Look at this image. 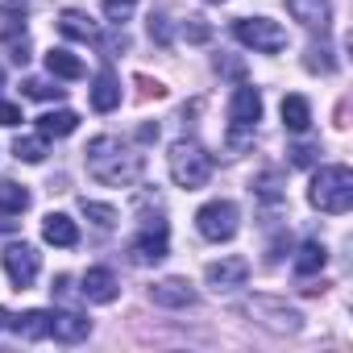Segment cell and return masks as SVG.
Listing matches in <instances>:
<instances>
[{
  "instance_id": "obj_32",
  "label": "cell",
  "mask_w": 353,
  "mask_h": 353,
  "mask_svg": "<svg viewBox=\"0 0 353 353\" xmlns=\"http://www.w3.org/2000/svg\"><path fill=\"white\" fill-rule=\"evenodd\" d=\"M0 88H5V67H0Z\"/></svg>"
},
{
  "instance_id": "obj_11",
  "label": "cell",
  "mask_w": 353,
  "mask_h": 353,
  "mask_svg": "<svg viewBox=\"0 0 353 353\" xmlns=\"http://www.w3.org/2000/svg\"><path fill=\"white\" fill-rule=\"evenodd\" d=\"M150 299L158 303V307H192L200 295H196V287L188 283V279H158L154 287H150Z\"/></svg>"
},
{
  "instance_id": "obj_2",
  "label": "cell",
  "mask_w": 353,
  "mask_h": 353,
  "mask_svg": "<svg viewBox=\"0 0 353 353\" xmlns=\"http://www.w3.org/2000/svg\"><path fill=\"white\" fill-rule=\"evenodd\" d=\"M307 200L312 208L328 212V216H341L353 208V170L349 166H320L312 174V188H307Z\"/></svg>"
},
{
  "instance_id": "obj_18",
  "label": "cell",
  "mask_w": 353,
  "mask_h": 353,
  "mask_svg": "<svg viewBox=\"0 0 353 353\" xmlns=\"http://www.w3.org/2000/svg\"><path fill=\"white\" fill-rule=\"evenodd\" d=\"M75 129H79V112H71V108H59V112H42L38 117V133L42 137H67Z\"/></svg>"
},
{
  "instance_id": "obj_8",
  "label": "cell",
  "mask_w": 353,
  "mask_h": 353,
  "mask_svg": "<svg viewBox=\"0 0 353 353\" xmlns=\"http://www.w3.org/2000/svg\"><path fill=\"white\" fill-rule=\"evenodd\" d=\"M166 254H170V245H166V225H145V229L129 241L133 266H158Z\"/></svg>"
},
{
  "instance_id": "obj_19",
  "label": "cell",
  "mask_w": 353,
  "mask_h": 353,
  "mask_svg": "<svg viewBox=\"0 0 353 353\" xmlns=\"http://www.w3.org/2000/svg\"><path fill=\"white\" fill-rule=\"evenodd\" d=\"M42 237H46L50 245H75V241H79V229H75V221H71V216L50 212V216L42 221Z\"/></svg>"
},
{
  "instance_id": "obj_21",
  "label": "cell",
  "mask_w": 353,
  "mask_h": 353,
  "mask_svg": "<svg viewBox=\"0 0 353 353\" xmlns=\"http://www.w3.org/2000/svg\"><path fill=\"white\" fill-rule=\"evenodd\" d=\"M283 125H287L291 133H307V129H312V104H307L303 96H287V100H283Z\"/></svg>"
},
{
  "instance_id": "obj_30",
  "label": "cell",
  "mask_w": 353,
  "mask_h": 353,
  "mask_svg": "<svg viewBox=\"0 0 353 353\" xmlns=\"http://www.w3.org/2000/svg\"><path fill=\"white\" fill-rule=\"evenodd\" d=\"M141 88H145V96H166V88H162V83H150V79H141Z\"/></svg>"
},
{
  "instance_id": "obj_28",
  "label": "cell",
  "mask_w": 353,
  "mask_h": 353,
  "mask_svg": "<svg viewBox=\"0 0 353 353\" xmlns=\"http://www.w3.org/2000/svg\"><path fill=\"white\" fill-rule=\"evenodd\" d=\"M26 117H21V108L17 104H9V100H0V125L5 129H13V125H21Z\"/></svg>"
},
{
  "instance_id": "obj_27",
  "label": "cell",
  "mask_w": 353,
  "mask_h": 353,
  "mask_svg": "<svg viewBox=\"0 0 353 353\" xmlns=\"http://www.w3.org/2000/svg\"><path fill=\"white\" fill-rule=\"evenodd\" d=\"M133 5H137V0H104V17L108 21H125L133 13Z\"/></svg>"
},
{
  "instance_id": "obj_13",
  "label": "cell",
  "mask_w": 353,
  "mask_h": 353,
  "mask_svg": "<svg viewBox=\"0 0 353 353\" xmlns=\"http://www.w3.org/2000/svg\"><path fill=\"white\" fill-rule=\"evenodd\" d=\"M287 13L303 26V30H328V21H332V5L328 0H287Z\"/></svg>"
},
{
  "instance_id": "obj_29",
  "label": "cell",
  "mask_w": 353,
  "mask_h": 353,
  "mask_svg": "<svg viewBox=\"0 0 353 353\" xmlns=\"http://www.w3.org/2000/svg\"><path fill=\"white\" fill-rule=\"evenodd\" d=\"M316 154H320L316 145H295V150H291V166H312Z\"/></svg>"
},
{
  "instance_id": "obj_23",
  "label": "cell",
  "mask_w": 353,
  "mask_h": 353,
  "mask_svg": "<svg viewBox=\"0 0 353 353\" xmlns=\"http://www.w3.org/2000/svg\"><path fill=\"white\" fill-rule=\"evenodd\" d=\"M324 262H328V250L320 241H307L295 254V274H316V270H324Z\"/></svg>"
},
{
  "instance_id": "obj_16",
  "label": "cell",
  "mask_w": 353,
  "mask_h": 353,
  "mask_svg": "<svg viewBox=\"0 0 353 353\" xmlns=\"http://www.w3.org/2000/svg\"><path fill=\"white\" fill-rule=\"evenodd\" d=\"M9 324H13V332L26 336V341H42V336H50V312H42V307H30V312L13 316Z\"/></svg>"
},
{
  "instance_id": "obj_10",
  "label": "cell",
  "mask_w": 353,
  "mask_h": 353,
  "mask_svg": "<svg viewBox=\"0 0 353 353\" xmlns=\"http://www.w3.org/2000/svg\"><path fill=\"white\" fill-rule=\"evenodd\" d=\"M258 121H262V96H258V88L241 83L233 92V100H229V125H233V133H245Z\"/></svg>"
},
{
  "instance_id": "obj_3",
  "label": "cell",
  "mask_w": 353,
  "mask_h": 353,
  "mask_svg": "<svg viewBox=\"0 0 353 353\" xmlns=\"http://www.w3.org/2000/svg\"><path fill=\"white\" fill-rule=\"evenodd\" d=\"M166 166H170V179L179 188H188V192H196V188H204L212 179V154L200 141H192V137H179L170 145Z\"/></svg>"
},
{
  "instance_id": "obj_25",
  "label": "cell",
  "mask_w": 353,
  "mask_h": 353,
  "mask_svg": "<svg viewBox=\"0 0 353 353\" xmlns=\"http://www.w3.org/2000/svg\"><path fill=\"white\" fill-rule=\"evenodd\" d=\"M83 216H88V221H96L100 229H112V225H117V208L96 204V200H83Z\"/></svg>"
},
{
  "instance_id": "obj_33",
  "label": "cell",
  "mask_w": 353,
  "mask_h": 353,
  "mask_svg": "<svg viewBox=\"0 0 353 353\" xmlns=\"http://www.w3.org/2000/svg\"><path fill=\"white\" fill-rule=\"evenodd\" d=\"M208 5H225V0H208Z\"/></svg>"
},
{
  "instance_id": "obj_20",
  "label": "cell",
  "mask_w": 353,
  "mask_h": 353,
  "mask_svg": "<svg viewBox=\"0 0 353 353\" xmlns=\"http://www.w3.org/2000/svg\"><path fill=\"white\" fill-rule=\"evenodd\" d=\"M46 71L59 75V79H79V75H83V59L71 54L67 46H54V50L46 54Z\"/></svg>"
},
{
  "instance_id": "obj_9",
  "label": "cell",
  "mask_w": 353,
  "mask_h": 353,
  "mask_svg": "<svg viewBox=\"0 0 353 353\" xmlns=\"http://www.w3.org/2000/svg\"><path fill=\"white\" fill-rule=\"evenodd\" d=\"M38 270H42V258H38V250L34 245H9L5 250V274H9V283L13 287H34V279H38Z\"/></svg>"
},
{
  "instance_id": "obj_15",
  "label": "cell",
  "mask_w": 353,
  "mask_h": 353,
  "mask_svg": "<svg viewBox=\"0 0 353 353\" xmlns=\"http://www.w3.org/2000/svg\"><path fill=\"white\" fill-rule=\"evenodd\" d=\"M117 104H121V79L112 71H100L92 79V108L96 112H112Z\"/></svg>"
},
{
  "instance_id": "obj_1",
  "label": "cell",
  "mask_w": 353,
  "mask_h": 353,
  "mask_svg": "<svg viewBox=\"0 0 353 353\" xmlns=\"http://www.w3.org/2000/svg\"><path fill=\"white\" fill-rule=\"evenodd\" d=\"M83 158H88V174L104 188H133L141 179V166H145V154L133 141L112 137V133L92 137Z\"/></svg>"
},
{
  "instance_id": "obj_6",
  "label": "cell",
  "mask_w": 353,
  "mask_h": 353,
  "mask_svg": "<svg viewBox=\"0 0 353 353\" xmlns=\"http://www.w3.org/2000/svg\"><path fill=\"white\" fill-rule=\"evenodd\" d=\"M196 229H200V237H208V241H229V237H237V229H241V212H237L233 200H212V204H204V208L196 212Z\"/></svg>"
},
{
  "instance_id": "obj_5",
  "label": "cell",
  "mask_w": 353,
  "mask_h": 353,
  "mask_svg": "<svg viewBox=\"0 0 353 353\" xmlns=\"http://www.w3.org/2000/svg\"><path fill=\"white\" fill-rule=\"evenodd\" d=\"M233 38H237L241 46L258 50V54H279V50L287 46V30H283L279 21H270V17H241V21L233 26Z\"/></svg>"
},
{
  "instance_id": "obj_26",
  "label": "cell",
  "mask_w": 353,
  "mask_h": 353,
  "mask_svg": "<svg viewBox=\"0 0 353 353\" xmlns=\"http://www.w3.org/2000/svg\"><path fill=\"white\" fill-rule=\"evenodd\" d=\"M63 92H67V88H54V83H46V79H26V96H30V100H63Z\"/></svg>"
},
{
  "instance_id": "obj_17",
  "label": "cell",
  "mask_w": 353,
  "mask_h": 353,
  "mask_svg": "<svg viewBox=\"0 0 353 353\" xmlns=\"http://www.w3.org/2000/svg\"><path fill=\"white\" fill-rule=\"evenodd\" d=\"M59 30H63V38H75V42H96V38H100L96 21H92L88 13H79V9H67V13L59 17Z\"/></svg>"
},
{
  "instance_id": "obj_7",
  "label": "cell",
  "mask_w": 353,
  "mask_h": 353,
  "mask_svg": "<svg viewBox=\"0 0 353 353\" xmlns=\"http://www.w3.org/2000/svg\"><path fill=\"white\" fill-rule=\"evenodd\" d=\"M245 279H250V262L237 258V254H229V258H221V262H208V270H204V283H208L216 295H229V291L245 287Z\"/></svg>"
},
{
  "instance_id": "obj_31",
  "label": "cell",
  "mask_w": 353,
  "mask_h": 353,
  "mask_svg": "<svg viewBox=\"0 0 353 353\" xmlns=\"http://www.w3.org/2000/svg\"><path fill=\"white\" fill-rule=\"evenodd\" d=\"M9 320H13V316H9L5 307H0V328H9Z\"/></svg>"
},
{
  "instance_id": "obj_4",
  "label": "cell",
  "mask_w": 353,
  "mask_h": 353,
  "mask_svg": "<svg viewBox=\"0 0 353 353\" xmlns=\"http://www.w3.org/2000/svg\"><path fill=\"white\" fill-rule=\"evenodd\" d=\"M241 312H245L258 328H266V332H274V336H295V332L303 328L299 307H291L287 299H274V295H250V299L241 303Z\"/></svg>"
},
{
  "instance_id": "obj_22",
  "label": "cell",
  "mask_w": 353,
  "mask_h": 353,
  "mask_svg": "<svg viewBox=\"0 0 353 353\" xmlns=\"http://www.w3.org/2000/svg\"><path fill=\"white\" fill-rule=\"evenodd\" d=\"M26 208H30V192H26L21 183H13V179H5V183H0V212L21 216Z\"/></svg>"
},
{
  "instance_id": "obj_24",
  "label": "cell",
  "mask_w": 353,
  "mask_h": 353,
  "mask_svg": "<svg viewBox=\"0 0 353 353\" xmlns=\"http://www.w3.org/2000/svg\"><path fill=\"white\" fill-rule=\"evenodd\" d=\"M13 158H21V162H42L46 158V137L38 133V137H17L13 141Z\"/></svg>"
},
{
  "instance_id": "obj_12",
  "label": "cell",
  "mask_w": 353,
  "mask_h": 353,
  "mask_svg": "<svg viewBox=\"0 0 353 353\" xmlns=\"http://www.w3.org/2000/svg\"><path fill=\"white\" fill-rule=\"evenodd\" d=\"M50 336L63 341V345L88 341V336H92V320L79 316V312H50Z\"/></svg>"
},
{
  "instance_id": "obj_14",
  "label": "cell",
  "mask_w": 353,
  "mask_h": 353,
  "mask_svg": "<svg viewBox=\"0 0 353 353\" xmlns=\"http://www.w3.org/2000/svg\"><path fill=\"white\" fill-rule=\"evenodd\" d=\"M83 299L88 303H112L117 295H121V287H117V274L112 270H104V266H92L88 274H83Z\"/></svg>"
}]
</instances>
